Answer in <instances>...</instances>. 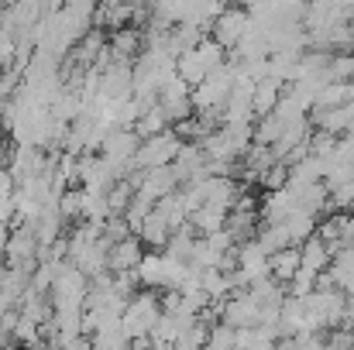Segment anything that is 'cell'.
Returning a JSON list of instances; mask_svg holds the SVG:
<instances>
[{
    "label": "cell",
    "mask_w": 354,
    "mask_h": 350,
    "mask_svg": "<svg viewBox=\"0 0 354 350\" xmlns=\"http://www.w3.org/2000/svg\"><path fill=\"white\" fill-rule=\"evenodd\" d=\"M158 320H162V295L141 289V292L127 302V309H124V316H120V327H124L127 340H148L151 330L158 327Z\"/></svg>",
    "instance_id": "obj_1"
},
{
    "label": "cell",
    "mask_w": 354,
    "mask_h": 350,
    "mask_svg": "<svg viewBox=\"0 0 354 350\" xmlns=\"http://www.w3.org/2000/svg\"><path fill=\"white\" fill-rule=\"evenodd\" d=\"M227 62V52L214 41V38H207L200 48H193V52H186V55H179V76L189 83V86H200V83H207L210 79V72H217L221 66Z\"/></svg>",
    "instance_id": "obj_2"
},
{
    "label": "cell",
    "mask_w": 354,
    "mask_h": 350,
    "mask_svg": "<svg viewBox=\"0 0 354 350\" xmlns=\"http://www.w3.org/2000/svg\"><path fill=\"white\" fill-rule=\"evenodd\" d=\"M179 151H183V141H179V137H176V130L169 127L165 134L141 141V151H138V158L131 162V168H141V172L172 168V162L179 158Z\"/></svg>",
    "instance_id": "obj_3"
},
{
    "label": "cell",
    "mask_w": 354,
    "mask_h": 350,
    "mask_svg": "<svg viewBox=\"0 0 354 350\" xmlns=\"http://www.w3.org/2000/svg\"><path fill=\"white\" fill-rule=\"evenodd\" d=\"M251 31V17H248V10L244 7H224V14L210 24V38L231 55L237 45H241V38Z\"/></svg>",
    "instance_id": "obj_4"
},
{
    "label": "cell",
    "mask_w": 354,
    "mask_h": 350,
    "mask_svg": "<svg viewBox=\"0 0 354 350\" xmlns=\"http://www.w3.org/2000/svg\"><path fill=\"white\" fill-rule=\"evenodd\" d=\"M221 323H227V327H234V330H251V327L261 323V306L251 299L248 289H241L231 299L221 302Z\"/></svg>",
    "instance_id": "obj_5"
},
{
    "label": "cell",
    "mask_w": 354,
    "mask_h": 350,
    "mask_svg": "<svg viewBox=\"0 0 354 350\" xmlns=\"http://www.w3.org/2000/svg\"><path fill=\"white\" fill-rule=\"evenodd\" d=\"M145 244H141V237H127V240H120L111 247V257H107V268H111V275H127V271H138V264L145 261Z\"/></svg>",
    "instance_id": "obj_6"
},
{
    "label": "cell",
    "mask_w": 354,
    "mask_h": 350,
    "mask_svg": "<svg viewBox=\"0 0 354 350\" xmlns=\"http://www.w3.org/2000/svg\"><path fill=\"white\" fill-rule=\"evenodd\" d=\"M179 189H183V186H179V179H176L172 168H155V172L145 175V186L138 189V196L148 200V203H158V200H165V196H172V193H179Z\"/></svg>",
    "instance_id": "obj_7"
},
{
    "label": "cell",
    "mask_w": 354,
    "mask_h": 350,
    "mask_svg": "<svg viewBox=\"0 0 354 350\" xmlns=\"http://www.w3.org/2000/svg\"><path fill=\"white\" fill-rule=\"evenodd\" d=\"M299 268H303V251L299 247H286V251H279V254L268 257V275L279 285H289L299 275Z\"/></svg>",
    "instance_id": "obj_8"
},
{
    "label": "cell",
    "mask_w": 354,
    "mask_h": 350,
    "mask_svg": "<svg viewBox=\"0 0 354 350\" xmlns=\"http://www.w3.org/2000/svg\"><path fill=\"white\" fill-rule=\"evenodd\" d=\"M282 93H286V86H282V83H275L272 76H268V79H261V83H254V120H265V117L275 114V107H279Z\"/></svg>",
    "instance_id": "obj_9"
},
{
    "label": "cell",
    "mask_w": 354,
    "mask_h": 350,
    "mask_svg": "<svg viewBox=\"0 0 354 350\" xmlns=\"http://www.w3.org/2000/svg\"><path fill=\"white\" fill-rule=\"evenodd\" d=\"M155 213L169 224V231H183L186 224H189V210H186V203H183V193H172V196H165V200H158L155 203Z\"/></svg>",
    "instance_id": "obj_10"
},
{
    "label": "cell",
    "mask_w": 354,
    "mask_h": 350,
    "mask_svg": "<svg viewBox=\"0 0 354 350\" xmlns=\"http://www.w3.org/2000/svg\"><path fill=\"white\" fill-rule=\"evenodd\" d=\"M303 268L306 271H317V275H324V271H330V264H334V254H330V247L320 240V237H310L303 247Z\"/></svg>",
    "instance_id": "obj_11"
},
{
    "label": "cell",
    "mask_w": 354,
    "mask_h": 350,
    "mask_svg": "<svg viewBox=\"0 0 354 350\" xmlns=\"http://www.w3.org/2000/svg\"><path fill=\"white\" fill-rule=\"evenodd\" d=\"M138 237H141V244L145 247H155V251H165L169 247V240H172V231H169V224L151 210L148 217H145V224H141V231H138Z\"/></svg>",
    "instance_id": "obj_12"
},
{
    "label": "cell",
    "mask_w": 354,
    "mask_h": 350,
    "mask_svg": "<svg viewBox=\"0 0 354 350\" xmlns=\"http://www.w3.org/2000/svg\"><path fill=\"white\" fill-rule=\"evenodd\" d=\"M286 231H289V237H292V244L296 247H303L310 237H317V227H320V220L313 217V213H306V210H296L286 224H282Z\"/></svg>",
    "instance_id": "obj_13"
},
{
    "label": "cell",
    "mask_w": 354,
    "mask_h": 350,
    "mask_svg": "<svg viewBox=\"0 0 354 350\" xmlns=\"http://www.w3.org/2000/svg\"><path fill=\"white\" fill-rule=\"evenodd\" d=\"M351 100H354L351 83H330V86H324L320 97L313 100V110H337V107H344V104H351Z\"/></svg>",
    "instance_id": "obj_14"
},
{
    "label": "cell",
    "mask_w": 354,
    "mask_h": 350,
    "mask_svg": "<svg viewBox=\"0 0 354 350\" xmlns=\"http://www.w3.org/2000/svg\"><path fill=\"white\" fill-rule=\"evenodd\" d=\"M172 124H169V117L162 110V104H155L151 110H145L141 120H138V127H134V134L141 137V141H148V137H158V134H165Z\"/></svg>",
    "instance_id": "obj_15"
},
{
    "label": "cell",
    "mask_w": 354,
    "mask_h": 350,
    "mask_svg": "<svg viewBox=\"0 0 354 350\" xmlns=\"http://www.w3.org/2000/svg\"><path fill=\"white\" fill-rule=\"evenodd\" d=\"M327 83H354V52H337L327 69H324Z\"/></svg>",
    "instance_id": "obj_16"
},
{
    "label": "cell",
    "mask_w": 354,
    "mask_h": 350,
    "mask_svg": "<svg viewBox=\"0 0 354 350\" xmlns=\"http://www.w3.org/2000/svg\"><path fill=\"white\" fill-rule=\"evenodd\" d=\"M90 344H93V350H131V340H127V333H124L120 323L100 330L97 337H90Z\"/></svg>",
    "instance_id": "obj_17"
},
{
    "label": "cell",
    "mask_w": 354,
    "mask_h": 350,
    "mask_svg": "<svg viewBox=\"0 0 354 350\" xmlns=\"http://www.w3.org/2000/svg\"><path fill=\"white\" fill-rule=\"evenodd\" d=\"M107 203H111V217H124L127 213V206L134 203V189H131L127 179L107 189Z\"/></svg>",
    "instance_id": "obj_18"
},
{
    "label": "cell",
    "mask_w": 354,
    "mask_h": 350,
    "mask_svg": "<svg viewBox=\"0 0 354 350\" xmlns=\"http://www.w3.org/2000/svg\"><path fill=\"white\" fill-rule=\"evenodd\" d=\"M286 289H289V295H292V299H306V295H313V292L320 289V275H317V271L299 268V275H296Z\"/></svg>",
    "instance_id": "obj_19"
},
{
    "label": "cell",
    "mask_w": 354,
    "mask_h": 350,
    "mask_svg": "<svg viewBox=\"0 0 354 350\" xmlns=\"http://www.w3.org/2000/svg\"><path fill=\"white\" fill-rule=\"evenodd\" d=\"M207 350H237V330H234V327H227V323H217V327H210Z\"/></svg>",
    "instance_id": "obj_20"
},
{
    "label": "cell",
    "mask_w": 354,
    "mask_h": 350,
    "mask_svg": "<svg viewBox=\"0 0 354 350\" xmlns=\"http://www.w3.org/2000/svg\"><path fill=\"white\" fill-rule=\"evenodd\" d=\"M258 186H265L268 193H282V189L289 186V165H286V162H275V165L261 175V182H258Z\"/></svg>",
    "instance_id": "obj_21"
},
{
    "label": "cell",
    "mask_w": 354,
    "mask_h": 350,
    "mask_svg": "<svg viewBox=\"0 0 354 350\" xmlns=\"http://www.w3.org/2000/svg\"><path fill=\"white\" fill-rule=\"evenodd\" d=\"M7 240H10V231H7V227H0V254L7 251Z\"/></svg>",
    "instance_id": "obj_22"
},
{
    "label": "cell",
    "mask_w": 354,
    "mask_h": 350,
    "mask_svg": "<svg viewBox=\"0 0 354 350\" xmlns=\"http://www.w3.org/2000/svg\"><path fill=\"white\" fill-rule=\"evenodd\" d=\"M351 86H354V83H351Z\"/></svg>",
    "instance_id": "obj_23"
}]
</instances>
